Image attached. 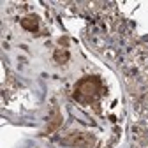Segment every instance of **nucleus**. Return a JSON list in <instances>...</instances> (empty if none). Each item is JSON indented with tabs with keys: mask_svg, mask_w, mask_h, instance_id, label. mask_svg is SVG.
<instances>
[{
	"mask_svg": "<svg viewBox=\"0 0 148 148\" xmlns=\"http://www.w3.org/2000/svg\"><path fill=\"white\" fill-rule=\"evenodd\" d=\"M21 25H23V28H27V30H37V18L35 16H28V18H23L21 20Z\"/></svg>",
	"mask_w": 148,
	"mask_h": 148,
	"instance_id": "nucleus-2",
	"label": "nucleus"
},
{
	"mask_svg": "<svg viewBox=\"0 0 148 148\" xmlns=\"http://www.w3.org/2000/svg\"><path fill=\"white\" fill-rule=\"evenodd\" d=\"M97 95H99V81L94 78H86L76 88V97L81 101H90Z\"/></svg>",
	"mask_w": 148,
	"mask_h": 148,
	"instance_id": "nucleus-1",
	"label": "nucleus"
}]
</instances>
